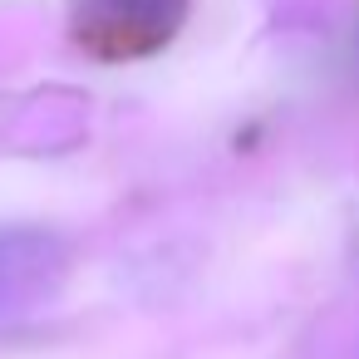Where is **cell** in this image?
Here are the masks:
<instances>
[{"mask_svg": "<svg viewBox=\"0 0 359 359\" xmlns=\"http://www.w3.org/2000/svg\"><path fill=\"white\" fill-rule=\"evenodd\" d=\"M69 280V241L55 226H0V320H20Z\"/></svg>", "mask_w": 359, "mask_h": 359, "instance_id": "1", "label": "cell"}, {"mask_svg": "<svg viewBox=\"0 0 359 359\" xmlns=\"http://www.w3.org/2000/svg\"><path fill=\"white\" fill-rule=\"evenodd\" d=\"M187 0H79V40L109 60H133L172 40Z\"/></svg>", "mask_w": 359, "mask_h": 359, "instance_id": "2", "label": "cell"}]
</instances>
